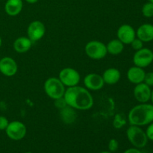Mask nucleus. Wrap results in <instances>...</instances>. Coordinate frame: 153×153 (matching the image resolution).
Listing matches in <instances>:
<instances>
[{
	"label": "nucleus",
	"mask_w": 153,
	"mask_h": 153,
	"mask_svg": "<svg viewBox=\"0 0 153 153\" xmlns=\"http://www.w3.org/2000/svg\"><path fill=\"white\" fill-rule=\"evenodd\" d=\"M132 60L134 66L141 68L147 67L153 62V52L148 48H142L136 51Z\"/></svg>",
	"instance_id": "6e6552de"
},
{
	"label": "nucleus",
	"mask_w": 153,
	"mask_h": 153,
	"mask_svg": "<svg viewBox=\"0 0 153 153\" xmlns=\"http://www.w3.org/2000/svg\"><path fill=\"white\" fill-rule=\"evenodd\" d=\"M67 105V102H66L65 100H64V97H61V98L57 99V100H55V106L57 108L60 109V110L66 107Z\"/></svg>",
	"instance_id": "a878e982"
},
{
	"label": "nucleus",
	"mask_w": 153,
	"mask_h": 153,
	"mask_svg": "<svg viewBox=\"0 0 153 153\" xmlns=\"http://www.w3.org/2000/svg\"><path fill=\"white\" fill-rule=\"evenodd\" d=\"M117 39L123 44H130L136 37V31L131 25L123 24L119 27L117 32Z\"/></svg>",
	"instance_id": "f8f14e48"
},
{
	"label": "nucleus",
	"mask_w": 153,
	"mask_h": 153,
	"mask_svg": "<svg viewBox=\"0 0 153 153\" xmlns=\"http://www.w3.org/2000/svg\"><path fill=\"white\" fill-rule=\"evenodd\" d=\"M124 45L122 42L118 39H114L110 40L106 45L108 53L113 55H120L124 50Z\"/></svg>",
	"instance_id": "aec40b11"
},
{
	"label": "nucleus",
	"mask_w": 153,
	"mask_h": 153,
	"mask_svg": "<svg viewBox=\"0 0 153 153\" xmlns=\"http://www.w3.org/2000/svg\"><path fill=\"white\" fill-rule=\"evenodd\" d=\"M64 98L67 105L76 110H89L94 105V98L90 91L79 85L66 89Z\"/></svg>",
	"instance_id": "f257e3e1"
},
{
	"label": "nucleus",
	"mask_w": 153,
	"mask_h": 153,
	"mask_svg": "<svg viewBox=\"0 0 153 153\" xmlns=\"http://www.w3.org/2000/svg\"><path fill=\"white\" fill-rule=\"evenodd\" d=\"M7 137L13 140H20L25 137L27 128L23 123L18 120L9 122L8 126L4 130Z\"/></svg>",
	"instance_id": "0eeeda50"
},
{
	"label": "nucleus",
	"mask_w": 153,
	"mask_h": 153,
	"mask_svg": "<svg viewBox=\"0 0 153 153\" xmlns=\"http://www.w3.org/2000/svg\"><path fill=\"white\" fill-rule=\"evenodd\" d=\"M22 7V0H7L4 4V11L9 16H15L20 13Z\"/></svg>",
	"instance_id": "f3484780"
},
{
	"label": "nucleus",
	"mask_w": 153,
	"mask_h": 153,
	"mask_svg": "<svg viewBox=\"0 0 153 153\" xmlns=\"http://www.w3.org/2000/svg\"><path fill=\"white\" fill-rule=\"evenodd\" d=\"M85 52L93 60L103 59L108 54L106 45L99 40H91L88 42L85 45Z\"/></svg>",
	"instance_id": "39448f33"
},
{
	"label": "nucleus",
	"mask_w": 153,
	"mask_h": 153,
	"mask_svg": "<svg viewBox=\"0 0 153 153\" xmlns=\"http://www.w3.org/2000/svg\"><path fill=\"white\" fill-rule=\"evenodd\" d=\"M1 45H2V39H1V37H0V48H1Z\"/></svg>",
	"instance_id": "2f4dec72"
},
{
	"label": "nucleus",
	"mask_w": 153,
	"mask_h": 153,
	"mask_svg": "<svg viewBox=\"0 0 153 153\" xmlns=\"http://www.w3.org/2000/svg\"></svg>",
	"instance_id": "c9c22d12"
},
{
	"label": "nucleus",
	"mask_w": 153,
	"mask_h": 153,
	"mask_svg": "<svg viewBox=\"0 0 153 153\" xmlns=\"http://www.w3.org/2000/svg\"><path fill=\"white\" fill-rule=\"evenodd\" d=\"M148 1H150V2L153 3V0H148Z\"/></svg>",
	"instance_id": "72a5a7b5"
},
{
	"label": "nucleus",
	"mask_w": 153,
	"mask_h": 153,
	"mask_svg": "<svg viewBox=\"0 0 153 153\" xmlns=\"http://www.w3.org/2000/svg\"><path fill=\"white\" fill-rule=\"evenodd\" d=\"M142 14L146 18H151L153 16V3L148 1L145 3L142 7Z\"/></svg>",
	"instance_id": "412c9836"
},
{
	"label": "nucleus",
	"mask_w": 153,
	"mask_h": 153,
	"mask_svg": "<svg viewBox=\"0 0 153 153\" xmlns=\"http://www.w3.org/2000/svg\"><path fill=\"white\" fill-rule=\"evenodd\" d=\"M46 34V26L40 20H34L28 25L27 28L28 37L34 43L41 40Z\"/></svg>",
	"instance_id": "1a4fd4ad"
},
{
	"label": "nucleus",
	"mask_w": 153,
	"mask_h": 153,
	"mask_svg": "<svg viewBox=\"0 0 153 153\" xmlns=\"http://www.w3.org/2000/svg\"><path fill=\"white\" fill-rule=\"evenodd\" d=\"M130 125L144 126L153 122V105L140 103L134 106L128 114Z\"/></svg>",
	"instance_id": "f03ea898"
},
{
	"label": "nucleus",
	"mask_w": 153,
	"mask_h": 153,
	"mask_svg": "<svg viewBox=\"0 0 153 153\" xmlns=\"http://www.w3.org/2000/svg\"><path fill=\"white\" fill-rule=\"evenodd\" d=\"M84 85L88 91H100L104 87L102 76L97 73H89L84 78Z\"/></svg>",
	"instance_id": "9b49d317"
},
{
	"label": "nucleus",
	"mask_w": 153,
	"mask_h": 153,
	"mask_svg": "<svg viewBox=\"0 0 153 153\" xmlns=\"http://www.w3.org/2000/svg\"><path fill=\"white\" fill-rule=\"evenodd\" d=\"M136 37L143 43H149L153 40V25L149 23L142 24L136 31Z\"/></svg>",
	"instance_id": "2eb2a0df"
},
{
	"label": "nucleus",
	"mask_w": 153,
	"mask_h": 153,
	"mask_svg": "<svg viewBox=\"0 0 153 153\" xmlns=\"http://www.w3.org/2000/svg\"><path fill=\"white\" fill-rule=\"evenodd\" d=\"M126 124V120L125 118L120 117V114L117 115L116 117H115L114 121V126L115 128H120Z\"/></svg>",
	"instance_id": "4be33fe9"
},
{
	"label": "nucleus",
	"mask_w": 153,
	"mask_h": 153,
	"mask_svg": "<svg viewBox=\"0 0 153 153\" xmlns=\"http://www.w3.org/2000/svg\"><path fill=\"white\" fill-rule=\"evenodd\" d=\"M100 153H113V152H110V151H102V152H101Z\"/></svg>",
	"instance_id": "473e14b6"
},
{
	"label": "nucleus",
	"mask_w": 153,
	"mask_h": 153,
	"mask_svg": "<svg viewBox=\"0 0 153 153\" xmlns=\"http://www.w3.org/2000/svg\"><path fill=\"white\" fill-rule=\"evenodd\" d=\"M9 121L4 116L0 115V131H4L8 126Z\"/></svg>",
	"instance_id": "bb28decb"
},
{
	"label": "nucleus",
	"mask_w": 153,
	"mask_h": 153,
	"mask_svg": "<svg viewBox=\"0 0 153 153\" xmlns=\"http://www.w3.org/2000/svg\"><path fill=\"white\" fill-rule=\"evenodd\" d=\"M60 117L63 122L65 124H72L76 121L77 118V114L76 109L70 106L67 105L64 108L60 110Z\"/></svg>",
	"instance_id": "6ab92c4d"
},
{
	"label": "nucleus",
	"mask_w": 153,
	"mask_h": 153,
	"mask_svg": "<svg viewBox=\"0 0 153 153\" xmlns=\"http://www.w3.org/2000/svg\"><path fill=\"white\" fill-rule=\"evenodd\" d=\"M24 153H33V152H24Z\"/></svg>",
	"instance_id": "f704fd0d"
},
{
	"label": "nucleus",
	"mask_w": 153,
	"mask_h": 153,
	"mask_svg": "<svg viewBox=\"0 0 153 153\" xmlns=\"http://www.w3.org/2000/svg\"><path fill=\"white\" fill-rule=\"evenodd\" d=\"M25 1L28 3H29V4H34V3H36L38 1V0H25Z\"/></svg>",
	"instance_id": "c756f323"
},
{
	"label": "nucleus",
	"mask_w": 153,
	"mask_h": 153,
	"mask_svg": "<svg viewBox=\"0 0 153 153\" xmlns=\"http://www.w3.org/2000/svg\"><path fill=\"white\" fill-rule=\"evenodd\" d=\"M118 148H119V143H118V140L114 138L111 139L108 142L109 151L111 152H114L117 150Z\"/></svg>",
	"instance_id": "b1692460"
},
{
	"label": "nucleus",
	"mask_w": 153,
	"mask_h": 153,
	"mask_svg": "<svg viewBox=\"0 0 153 153\" xmlns=\"http://www.w3.org/2000/svg\"><path fill=\"white\" fill-rule=\"evenodd\" d=\"M17 63L13 58L8 56L0 58V73L4 76H13L17 73Z\"/></svg>",
	"instance_id": "9d476101"
},
{
	"label": "nucleus",
	"mask_w": 153,
	"mask_h": 153,
	"mask_svg": "<svg viewBox=\"0 0 153 153\" xmlns=\"http://www.w3.org/2000/svg\"><path fill=\"white\" fill-rule=\"evenodd\" d=\"M43 89L46 95L54 100L64 97L66 91L65 86L56 77H51L46 79L43 85Z\"/></svg>",
	"instance_id": "7ed1b4c3"
},
{
	"label": "nucleus",
	"mask_w": 153,
	"mask_h": 153,
	"mask_svg": "<svg viewBox=\"0 0 153 153\" xmlns=\"http://www.w3.org/2000/svg\"><path fill=\"white\" fill-rule=\"evenodd\" d=\"M150 87L148 86L144 82L135 85L133 91V94L135 100L140 103H146L150 100L151 97Z\"/></svg>",
	"instance_id": "ddd939ff"
},
{
	"label": "nucleus",
	"mask_w": 153,
	"mask_h": 153,
	"mask_svg": "<svg viewBox=\"0 0 153 153\" xmlns=\"http://www.w3.org/2000/svg\"><path fill=\"white\" fill-rule=\"evenodd\" d=\"M143 82L149 87L153 86V72L146 73Z\"/></svg>",
	"instance_id": "393cba45"
},
{
	"label": "nucleus",
	"mask_w": 153,
	"mask_h": 153,
	"mask_svg": "<svg viewBox=\"0 0 153 153\" xmlns=\"http://www.w3.org/2000/svg\"><path fill=\"white\" fill-rule=\"evenodd\" d=\"M130 44H131L132 49L135 51L140 50L142 48H143V42L139 38H137V37L133 40V41Z\"/></svg>",
	"instance_id": "5701e85b"
},
{
	"label": "nucleus",
	"mask_w": 153,
	"mask_h": 153,
	"mask_svg": "<svg viewBox=\"0 0 153 153\" xmlns=\"http://www.w3.org/2000/svg\"><path fill=\"white\" fill-rule=\"evenodd\" d=\"M126 136L128 141L134 146V147L140 149L146 146L148 138L146 132L137 126L130 125L126 130Z\"/></svg>",
	"instance_id": "20e7f679"
},
{
	"label": "nucleus",
	"mask_w": 153,
	"mask_h": 153,
	"mask_svg": "<svg viewBox=\"0 0 153 153\" xmlns=\"http://www.w3.org/2000/svg\"><path fill=\"white\" fill-rule=\"evenodd\" d=\"M145 132H146V136H147L148 140H150L153 141V122L148 125V127Z\"/></svg>",
	"instance_id": "cd10ccee"
},
{
	"label": "nucleus",
	"mask_w": 153,
	"mask_h": 153,
	"mask_svg": "<svg viewBox=\"0 0 153 153\" xmlns=\"http://www.w3.org/2000/svg\"><path fill=\"white\" fill-rule=\"evenodd\" d=\"M145 74L146 73L143 70V68L134 66L128 69L126 73V76L128 80L131 83L134 84V85H137V84L143 82Z\"/></svg>",
	"instance_id": "4468645a"
},
{
	"label": "nucleus",
	"mask_w": 153,
	"mask_h": 153,
	"mask_svg": "<svg viewBox=\"0 0 153 153\" xmlns=\"http://www.w3.org/2000/svg\"><path fill=\"white\" fill-rule=\"evenodd\" d=\"M150 100H151V102H152V104L153 105V90L152 91V92H151V97H150Z\"/></svg>",
	"instance_id": "7c9ffc66"
},
{
	"label": "nucleus",
	"mask_w": 153,
	"mask_h": 153,
	"mask_svg": "<svg viewBox=\"0 0 153 153\" xmlns=\"http://www.w3.org/2000/svg\"><path fill=\"white\" fill-rule=\"evenodd\" d=\"M102 76L105 84L114 85L120 81L121 78V73L118 69L111 67L105 70Z\"/></svg>",
	"instance_id": "a211bd4d"
},
{
	"label": "nucleus",
	"mask_w": 153,
	"mask_h": 153,
	"mask_svg": "<svg viewBox=\"0 0 153 153\" xmlns=\"http://www.w3.org/2000/svg\"><path fill=\"white\" fill-rule=\"evenodd\" d=\"M33 42L28 37H19L13 43V49L19 54L25 53L31 49Z\"/></svg>",
	"instance_id": "dca6fc26"
},
{
	"label": "nucleus",
	"mask_w": 153,
	"mask_h": 153,
	"mask_svg": "<svg viewBox=\"0 0 153 153\" xmlns=\"http://www.w3.org/2000/svg\"><path fill=\"white\" fill-rule=\"evenodd\" d=\"M58 79L64 86L70 88L79 85L81 80V76L76 70L71 67H66L60 71Z\"/></svg>",
	"instance_id": "423d86ee"
},
{
	"label": "nucleus",
	"mask_w": 153,
	"mask_h": 153,
	"mask_svg": "<svg viewBox=\"0 0 153 153\" xmlns=\"http://www.w3.org/2000/svg\"><path fill=\"white\" fill-rule=\"evenodd\" d=\"M123 153H142L139 150V149L137 148H129V149H126V151H124Z\"/></svg>",
	"instance_id": "c85d7f7f"
}]
</instances>
